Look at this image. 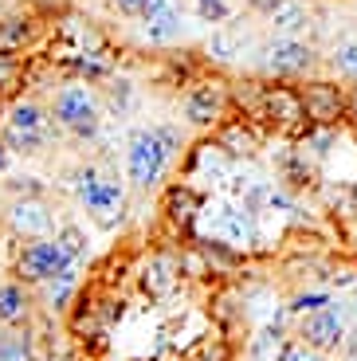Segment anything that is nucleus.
<instances>
[{
    "instance_id": "6ab92c4d",
    "label": "nucleus",
    "mask_w": 357,
    "mask_h": 361,
    "mask_svg": "<svg viewBox=\"0 0 357 361\" xmlns=\"http://www.w3.org/2000/svg\"><path fill=\"white\" fill-rule=\"evenodd\" d=\"M0 361H36V345L28 326H4L0 334Z\"/></svg>"
},
{
    "instance_id": "1a4fd4ad",
    "label": "nucleus",
    "mask_w": 357,
    "mask_h": 361,
    "mask_svg": "<svg viewBox=\"0 0 357 361\" xmlns=\"http://www.w3.org/2000/svg\"><path fill=\"white\" fill-rule=\"evenodd\" d=\"M314 63H318V51L310 44H303V39L283 36L267 47V71L275 79H306L314 71Z\"/></svg>"
},
{
    "instance_id": "c756f323",
    "label": "nucleus",
    "mask_w": 357,
    "mask_h": 361,
    "mask_svg": "<svg viewBox=\"0 0 357 361\" xmlns=\"http://www.w3.org/2000/svg\"><path fill=\"white\" fill-rule=\"evenodd\" d=\"M114 8L122 12V16H142V12H145V0H114Z\"/></svg>"
},
{
    "instance_id": "473e14b6",
    "label": "nucleus",
    "mask_w": 357,
    "mask_h": 361,
    "mask_svg": "<svg viewBox=\"0 0 357 361\" xmlns=\"http://www.w3.org/2000/svg\"><path fill=\"white\" fill-rule=\"evenodd\" d=\"M353 307H357V298H353Z\"/></svg>"
},
{
    "instance_id": "2eb2a0df",
    "label": "nucleus",
    "mask_w": 357,
    "mask_h": 361,
    "mask_svg": "<svg viewBox=\"0 0 357 361\" xmlns=\"http://www.w3.org/2000/svg\"><path fill=\"white\" fill-rule=\"evenodd\" d=\"M145 36L153 44H165L181 32V12H177V0H145Z\"/></svg>"
},
{
    "instance_id": "ddd939ff",
    "label": "nucleus",
    "mask_w": 357,
    "mask_h": 361,
    "mask_svg": "<svg viewBox=\"0 0 357 361\" xmlns=\"http://www.w3.org/2000/svg\"><path fill=\"white\" fill-rule=\"evenodd\" d=\"M8 224H12V232H16V235H28V240H47L55 220H52V212H47V204L40 197H24V200L12 204Z\"/></svg>"
},
{
    "instance_id": "f257e3e1",
    "label": "nucleus",
    "mask_w": 357,
    "mask_h": 361,
    "mask_svg": "<svg viewBox=\"0 0 357 361\" xmlns=\"http://www.w3.org/2000/svg\"><path fill=\"white\" fill-rule=\"evenodd\" d=\"M181 149V134L173 126H142L130 134L126 145V173L138 189H153L161 185L165 169H169L173 154Z\"/></svg>"
},
{
    "instance_id": "c85d7f7f",
    "label": "nucleus",
    "mask_w": 357,
    "mask_h": 361,
    "mask_svg": "<svg viewBox=\"0 0 357 361\" xmlns=\"http://www.w3.org/2000/svg\"><path fill=\"white\" fill-rule=\"evenodd\" d=\"M283 4H286V0H248V8L259 12V16H275Z\"/></svg>"
},
{
    "instance_id": "2f4dec72",
    "label": "nucleus",
    "mask_w": 357,
    "mask_h": 361,
    "mask_svg": "<svg viewBox=\"0 0 357 361\" xmlns=\"http://www.w3.org/2000/svg\"><path fill=\"white\" fill-rule=\"evenodd\" d=\"M4 169H8V145L0 142V173H4Z\"/></svg>"
},
{
    "instance_id": "4468645a",
    "label": "nucleus",
    "mask_w": 357,
    "mask_h": 361,
    "mask_svg": "<svg viewBox=\"0 0 357 361\" xmlns=\"http://www.w3.org/2000/svg\"><path fill=\"white\" fill-rule=\"evenodd\" d=\"M161 212H165V220L177 232H188L193 220H197V212H200V192L193 185H169L165 197H161Z\"/></svg>"
},
{
    "instance_id": "412c9836",
    "label": "nucleus",
    "mask_w": 357,
    "mask_h": 361,
    "mask_svg": "<svg viewBox=\"0 0 357 361\" xmlns=\"http://www.w3.org/2000/svg\"><path fill=\"white\" fill-rule=\"evenodd\" d=\"M271 24H275L279 32H286V39H295V32H303V27L310 24V8H306L303 0H286L283 8L271 16Z\"/></svg>"
},
{
    "instance_id": "aec40b11",
    "label": "nucleus",
    "mask_w": 357,
    "mask_h": 361,
    "mask_svg": "<svg viewBox=\"0 0 357 361\" xmlns=\"http://www.w3.org/2000/svg\"><path fill=\"white\" fill-rule=\"evenodd\" d=\"M36 39V24L24 16H12V20H0V51H20Z\"/></svg>"
},
{
    "instance_id": "b1692460",
    "label": "nucleus",
    "mask_w": 357,
    "mask_h": 361,
    "mask_svg": "<svg viewBox=\"0 0 357 361\" xmlns=\"http://www.w3.org/2000/svg\"><path fill=\"white\" fill-rule=\"evenodd\" d=\"M20 75H24L20 55L16 51H0V94H8V90L20 82Z\"/></svg>"
},
{
    "instance_id": "20e7f679",
    "label": "nucleus",
    "mask_w": 357,
    "mask_h": 361,
    "mask_svg": "<svg viewBox=\"0 0 357 361\" xmlns=\"http://www.w3.org/2000/svg\"><path fill=\"white\" fill-rule=\"evenodd\" d=\"M79 200L87 204V212L95 216V224L114 228L122 220V185L110 177H99V169H83L79 173Z\"/></svg>"
},
{
    "instance_id": "0eeeda50",
    "label": "nucleus",
    "mask_w": 357,
    "mask_h": 361,
    "mask_svg": "<svg viewBox=\"0 0 357 361\" xmlns=\"http://www.w3.org/2000/svg\"><path fill=\"white\" fill-rule=\"evenodd\" d=\"M67 267H75V263L67 259V252H63L59 244H55V235L32 240V244L16 255V279L20 283H52V279H59Z\"/></svg>"
},
{
    "instance_id": "a878e982",
    "label": "nucleus",
    "mask_w": 357,
    "mask_h": 361,
    "mask_svg": "<svg viewBox=\"0 0 357 361\" xmlns=\"http://www.w3.org/2000/svg\"><path fill=\"white\" fill-rule=\"evenodd\" d=\"M197 12L208 24H220V20H228V0H197Z\"/></svg>"
},
{
    "instance_id": "7c9ffc66",
    "label": "nucleus",
    "mask_w": 357,
    "mask_h": 361,
    "mask_svg": "<svg viewBox=\"0 0 357 361\" xmlns=\"http://www.w3.org/2000/svg\"><path fill=\"white\" fill-rule=\"evenodd\" d=\"M346 118H353V122H357V82L349 87V94H346Z\"/></svg>"
},
{
    "instance_id": "cd10ccee",
    "label": "nucleus",
    "mask_w": 357,
    "mask_h": 361,
    "mask_svg": "<svg viewBox=\"0 0 357 361\" xmlns=\"http://www.w3.org/2000/svg\"><path fill=\"white\" fill-rule=\"evenodd\" d=\"M322 307H330V295H326V290H310V295H298L295 298L298 314H310V310H322Z\"/></svg>"
},
{
    "instance_id": "f03ea898",
    "label": "nucleus",
    "mask_w": 357,
    "mask_h": 361,
    "mask_svg": "<svg viewBox=\"0 0 357 361\" xmlns=\"http://www.w3.org/2000/svg\"><path fill=\"white\" fill-rule=\"evenodd\" d=\"M52 118L59 122L67 134L75 137H95L99 134V122H102V110H99V99L90 94L83 82H71V87H63L55 94V106H52Z\"/></svg>"
},
{
    "instance_id": "a211bd4d",
    "label": "nucleus",
    "mask_w": 357,
    "mask_h": 361,
    "mask_svg": "<svg viewBox=\"0 0 357 361\" xmlns=\"http://www.w3.org/2000/svg\"><path fill=\"white\" fill-rule=\"evenodd\" d=\"M228 165H232V157L224 154L216 142H200L197 149H193V157H188V173H208V177H228Z\"/></svg>"
},
{
    "instance_id": "bb28decb",
    "label": "nucleus",
    "mask_w": 357,
    "mask_h": 361,
    "mask_svg": "<svg viewBox=\"0 0 357 361\" xmlns=\"http://www.w3.org/2000/svg\"><path fill=\"white\" fill-rule=\"evenodd\" d=\"M208 51H212L216 59H236V55H240V39L224 32V36H216L212 44H208Z\"/></svg>"
},
{
    "instance_id": "9d476101",
    "label": "nucleus",
    "mask_w": 357,
    "mask_h": 361,
    "mask_svg": "<svg viewBox=\"0 0 357 361\" xmlns=\"http://www.w3.org/2000/svg\"><path fill=\"white\" fill-rule=\"evenodd\" d=\"M298 338H303L310 350L326 353V350H338L341 338H346V326H341V310L334 307H322V310H310L303 314V326H298Z\"/></svg>"
},
{
    "instance_id": "5701e85b",
    "label": "nucleus",
    "mask_w": 357,
    "mask_h": 361,
    "mask_svg": "<svg viewBox=\"0 0 357 361\" xmlns=\"http://www.w3.org/2000/svg\"><path fill=\"white\" fill-rule=\"evenodd\" d=\"M330 63H334V71H338V75H346V79L357 82V39H346V44L334 47Z\"/></svg>"
},
{
    "instance_id": "6e6552de",
    "label": "nucleus",
    "mask_w": 357,
    "mask_h": 361,
    "mask_svg": "<svg viewBox=\"0 0 357 361\" xmlns=\"http://www.w3.org/2000/svg\"><path fill=\"white\" fill-rule=\"evenodd\" d=\"M228 114V90L224 82H193L185 94V118L200 130H212Z\"/></svg>"
},
{
    "instance_id": "4be33fe9",
    "label": "nucleus",
    "mask_w": 357,
    "mask_h": 361,
    "mask_svg": "<svg viewBox=\"0 0 357 361\" xmlns=\"http://www.w3.org/2000/svg\"><path fill=\"white\" fill-rule=\"evenodd\" d=\"M55 244L67 252V259H71V263H79L83 255H87V232H83L79 224H63L59 232H55Z\"/></svg>"
},
{
    "instance_id": "9b49d317",
    "label": "nucleus",
    "mask_w": 357,
    "mask_h": 361,
    "mask_svg": "<svg viewBox=\"0 0 357 361\" xmlns=\"http://www.w3.org/2000/svg\"><path fill=\"white\" fill-rule=\"evenodd\" d=\"M181 275H185V271H181V259H173L169 252H153L150 259L142 263V271H138V283H142V290L150 298H169L173 290L181 287Z\"/></svg>"
},
{
    "instance_id": "39448f33",
    "label": "nucleus",
    "mask_w": 357,
    "mask_h": 361,
    "mask_svg": "<svg viewBox=\"0 0 357 361\" xmlns=\"http://www.w3.org/2000/svg\"><path fill=\"white\" fill-rule=\"evenodd\" d=\"M298 99H303L306 122L322 130H334L346 122V90L334 79H310L298 87Z\"/></svg>"
},
{
    "instance_id": "dca6fc26",
    "label": "nucleus",
    "mask_w": 357,
    "mask_h": 361,
    "mask_svg": "<svg viewBox=\"0 0 357 361\" xmlns=\"http://www.w3.org/2000/svg\"><path fill=\"white\" fill-rule=\"evenodd\" d=\"M32 318V295L24 283H0V326H28Z\"/></svg>"
},
{
    "instance_id": "393cba45",
    "label": "nucleus",
    "mask_w": 357,
    "mask_h": 361,
    "mask_svg": "<svg viewBox=\"0 0 357 361\" xmlns=\"http://www.w3.org/2000/svg\"><path fill=\"white\" fill-rule=\"evenodd\" d=\"M275 361H322V353H318V350H310V345H306L303 338H291V342L279 345Z\"/></svg>"
},
{
    "instance_id": "f3484780",
    "label": "nucleus",
    "mask_w": 357,
    "mask_h": 361,
    "mask_svg": "<svg viewBox=\"0 0 357 361\" xmlns=\"http://www.w3.org/2000/svg\"><path fill=\"white\" fill-rule=\"evenodd\" d=\"M181 361H232V342L220 334V330H208V334L193 338L181 353Z\"/></svg>"
},
{
    "instance_id": "f8f14e48",
    "label": "nucleus",
    "mask_w": 357,
    "mask_h": 361,
    "mask_svg": "<svg viewBox=\"0 0 357 361\" xmlns=\"http://www.w3.org/2000/svg\"><path fill=\"white\" fill-rule=\"evenodd\" d=\"M216 145L228 157H255L263 149V137L251 126V118L240 114V118H224L220 126H216Z\"/></svg>"
},
{
    "instance_id": "7ed1b4c3",
    "label": "nucleus",
    "mask_w": 357,
    "mask_h": 361,
    "mask_svg": "<svg viewBox=\"0 0 357 361\" xmlns=\"http://www.w3.org/2000/svg\"><path fill=\"white\" fill-rule=\"evenodd\" d=\"M47 134H52V118L40 102H16L8 110V122H4V134L0 142L8 145V149H20V154H40L47 145Z\"/></svg>"
},
{
    "instance_id": "423d86ee",
    "label": "nucleus",
    "mask_w": 357,
    "mask_h": 361,
    "mask_svg": "<svg viewBox=\"0 0 357 361\" xmlns=\"http://www.w3.org/2000/svg\"><path fill=\"white\" fill-rule=\"evenodd\" d=\"M279 134L286 137H303L310 130L306 122V110H303V99H298V87H286V82H271L263 87V114Z\"/></svg>"
}]
</instances>
